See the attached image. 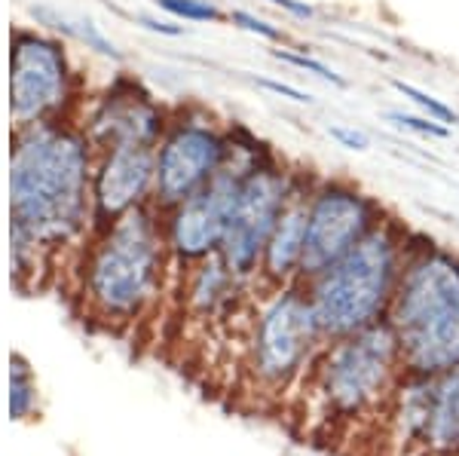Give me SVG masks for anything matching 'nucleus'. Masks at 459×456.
I'll return each mask as SVG.
<instances>
[{"instance_id":"23","label":"nucleus","mask_w":459,"mask_h":456,"mask_svg":"<svg viewBox=\"0 0 459 456\" xmlns=\"http://www.w3.org/2000/svg\"><path fill=\"white\" fill-rule=\"evenodd\" d=\"M328 138L334 142L337 147H343V151H355V153H365L368 147H371V138L365 135L361 129L355 126H346V123H328Z\"/></svg>"},{"instance_id":"13","label":"nucleus","mask_w":459,"mask_h":456,"mask_svg":"<svg viewBox=\"0 0 459 456\" xmlns=\"http://www.w3.org/2000/svg\"><path fill=\"white\" fill-rule=\"evenodd\" d=\"M313 184H316V172L307 168L300 184L294 187L285 211L279 215L276 227H273L270 239H266L255 288L276 291V288H288V285L300 282L303 248H307V205H309V190H313Z\"/></svg>"},{"instance_id":"9","label":"nucleus","mask_w":459,"mask_h":456,"mask_svg":"<svg viewBox=\"0 0 459 456\" xmlns=\"http://www.w3.org/2000/svg\"><path fill=\"white\" fill-rule=\"evenodd\" d=\"M386 218V205L361 184L340 175H316L307 205V248H303L300 282L350 254Z\"/></svg>"},{"instance_id":"2","label":"nucleus","mask_w":459,"mask_h":456,"mask_svg":"<svg viewBox=\"0 0 459 456\" xmlns=\"http://www.w3.org/2000/svg\"><path fill=\"white\" fill-rule=\"evenodd\" d=\"M172 267L162 215L153 205L89 233L80 248V304L83 315L108 331L135 325L160 300Z\"/></svg>"},{"instance_id":"5","label":"nucleus","mask_w":459,"mask_h":456,"mask_svg":"<svg viewBox=\"0 0 459 456\" xmlns=\"http://www.w3.org/2000/svg\"><path fill=\"white\" fill-rule=\"evenodd\" d=\"M233 147V123L221 120L205 105H175L169 126L157 144V187L153 209L166 211L172 205L203 194L227 166Z\"/></svg>"},{"instance_id":"24","label":"nucleus","mask_w":459,"mask_h":456,"mask_svg":"<svg viewBox=\"0 0 459 456\" xmlns=\"http://www.w3.org/2000/svg\"><path fill=\"white\" fill-rule=\"evenodd\" d=\"M273 6H279L282 13H288L291 19L298 22H313L316 19V6L307 4V0H270Z\"/></svg>"},{"instance_id":"16","label":"nucleus","mask_w":459,"mask_h":456,"mask_svg":"<svg viewBox=\"0 0 459 456\" xmlns=\"http://www.w3.org/2000/svg\"><path fill=\"white\" fill-rule=\"evenodd\" d=\"M389 86L402 95L404 101H411L413 110H420V114L432 116V120H438V123H444V126H450V129L459 123V110L450 108L447 101L438 99V95L423 90V86H413V83H407V80H389Z\"/></svg>"},{"instance_id":"19","label":"nucleus","mask_w":459,"mask_h":456,"mask_svg":"<svg viewBox=\"0 0 459 456\" xmlns=\"http://www.w3.org/2000/svg\"><path fill=\"white\" fill-rule=\"evenodd\" d=\"M10 410H13V420H25L28 414L34 410V401H37V386H34V377L28 371V365L22 362L16 356L13 358V374H10Z\"/></svg>"},{"instance_id":"11","label":"nucleus","mask_w":459,"mask_h":456,"mask_svg":"<svg viewBox=\"0 0 459 456\" xmlns=\"http://www.w3.org/2000/svg\"><path fill=\"white\" fill-rule=\"evenodd\" d=\"M169 114H172V108L162 105L142 80L120 73L110 80L105 92L95 95L92 101H83L77 123L95 151L157 147L169 126Z\"/></svg>"},{"instance_id":"21","label":"nucleus","mask_w":459,"mask_h":456,"mask_svg":"<svg viewBox=\"0 0 459 456\" xmlns=\"http://www.w3.org/2000/svg\"><path fill=\"white\" fill-rule=\"evenodd\" d=\"M230 22H233L239 31H246L251 37H257V40H266V43H282L285 47V40H288V34H285V28H279V25H273L270 19H264V16H257V13H251V10H230Z\"/></svg>"},{"instance_id":"17","label":"nucleus","mask_w":459,"mask_h":456,"mask_svg":"<svg viewBox=\"0 0 459 456\" xmlns=\"http://www.w3.org/2000/svg\"><path fill=\"white\" fill-rule=\"evenodd\" d=\"M273 58H276V62H282V65H288V68H298L303 73H309V77L322 80V83L334 86V90H350V80H346L343 73L334 71L328 62H322V58H316L313 53H307V49L279 47V49H273Z\"/></svg>"},{"instance_id":"3","label":"nucleus","mask_w":459,"mask_h":456,"mask_svg":"<svg viewBox=\"0 0 459 456\" xmlns=\"http://www.w3.org/2000/svg\"><path fill=\"white\" fill-rule=\"evenodd\" d=\"M411 237L413 230L389 215L350 254L300 282L309 294L325 340H340L386 319Z\"/></svg>"},{"instance_id":"4","label":"nucleus","mask_w":459,"mask_h":456,"mask_svg":"<svg viewBox=\"0 0 459 456\" xmlns=\"http://www.w3.org/2000/svg\"><path fill=\"white\" fill-rule=\"evenodd\" d=\"M313 389L337 417H359L395 392L404 377L402 340L386 319L355 331L350 337L328 340L307 367Z\"/></svg>"},{"instance_id":"22","label":"nucleus","mask_w":459,"mask_h":456,"mask_svg":"<svg viewBox=\"0 0 459 456\" xmlns=\"http://www.w3.org/2000/svg\"><path fill=\"white\" fill-rule=\"evenodd\" d=\"M255 86L276 99H285V101H294V105H316V95L307 92V90H298L291 83H282V80H273V77H255Z\"/></svg>"},{"instance_id":"12","label":"nucleus","mask_w":459,"mask_h":456,"mask_svg":"<svg viewBox=\"0 0 459 456\" xmlns=\"http://www.w3.org/2000/svg\"><path fill=\"white\" fill-rule=\"evenodd\" d=\"M157 147H108L95 151L92 166V230L153 205Z\"/></svg>"},{"instance_id":"25","label":"nucleus","mask_w":459,"mask_h":456,"mask_svg":"<svg viewBox=\"0 0 459 456\" xmlns=\"http://www.w3.org/2000/svg\"><path fill=\"white\" fill-rule=\"evenodd\" d=\"M138 22H142L147 31H157V34H166V37L184 34V28H181V25H175V22H160V19H153V16H138Z\"/></svg>"},{"instance_id":"14","label":"nucleus","mask_w":459,"mask_h":456,"mask_svg":"<svg viewBox=\"0 0 459 456\" xmlns=\"http://www.w3.org/2000/svg\"><path fill=\"white\" fill-rule=\"evenodd\" d=\"M423 451L435 456H459V367L432 377Z\"/></svg>"},{"instance_id":"6","label":"nucleus","mask_w":459,"mask_h":456,"mask_svg":"<svg viewBox=\"0 0 459 456\" xmlns=\"http://www.w3.org/2000/svg\"><path fill=\"white\" fill-rule=\"evenodd\" d=\"M261 294L264 304L251 322L248 371L264 389H285L313 365L328 340L300 282Z\"/></svg>"},{"instance_id":"1","label":"nucleus","mask_w":459,"mask_h":456,"mask_svg":"<svg viewBox=\"0 0 459 456\" xmlns=\"http://www.w3.org/2000/svg\"><path fill=\"white\" fill-rule=\"evenodd\" d=\"M95 147L74 116L13 129L10 218L13 276L19 288L40 285L49 261L83 248L92 233Z\"/></svg>"},{"instance_id":"15","label":"nucleus","mask_w":459,"mask_h":456,"mask_svg":"<svg viewBox=\"0 0 459 456\" xmlns=\"http://www.w3.org/2000/svg\"><path fill=\"white\" fill-rule=\"evenodd\" d=\"M34 16L40 19L43 28H49V31L62 34V37H71V40H77L80 47H86L89 53H99L105 58H114V62H120V49H117V43L110 40V37L101 31L99 25H95L92 19L86 16H71V13H62L56 10V6H34Z\"/></svg>"},{"instance_id":"7","label":"nucleus","mask_w":459,"mask_h":456,"mask_svg":"<svg viewBox=\"0 0 459 456\" xmlns=\"http://www.w3.org/2000/svg\"><path fill=\"white\" fill-rule=\"evenodd\" d=\"M303 172H307V166L279 157L276 147H273L261 163H255L242 175L239 190H236L233 205H230L221 257L236 276L251 285L257 279L266 239H270L279 215L291 200L294 187L300 184Z\"/></svg>"},{"instance_id":"10","label":"nucleus","mask_w":459,"mask_h":456,"mask_svg":"<svg viewBox=\"0 0 459 456\" xmlns=\"http://www.w3.org/2000/svg\"><path fill=\"white\" fill-rule=\"evenodd\" d=\"M459 315V254L426 237H411L386 322L411 340Z\"/></svg>"},{"instance_id":"18","label":"nucleus","mask_w":459,"mask_h":456,"mask_svg":"<svg viewBox=\"0 0 459 456\" xmlns=\"http://www.w3.org/2000/svg\"><path fill=\"white\" fill-rule=\"evenodd\" d=\"M383 120H386L389 126H395L398 132L426 138V142H447L450 138V126H444V123L432 120V116L420 114V110H386Z\"/></svg>"},{"instance_id":"20","label":"nucleus","mask_w":459,"mask_h":456,"mask_svg":"<svg viewBox=\"0 0 459 456\" xmlns=\"http://www.w3.org/2000/svg\"><path fill=\"white\" fill-rule=\"evenodd\" d=\"M162 13L175 22H224V10L214 0H157Z\"/></svg>"},{"instance_id":"8","label":"nucleus","mask_w":459,"mask_h":456,"mask_svg":"<svg viewBox=\"0 0 459 456\" xmlns=\"http://www.w3.org/2000/svg\"><path fill=\"white\" fill-rule=\"evenodd\" d=\"M80 73L62 37L19 28L10 43V110L16 126L40 120H77Z\"/></svg>"}]
</instances>
